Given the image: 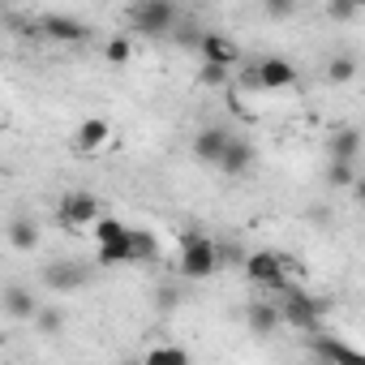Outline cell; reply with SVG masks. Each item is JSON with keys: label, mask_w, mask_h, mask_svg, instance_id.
<instances>
[{"label": "cell", "mask_w": 365, "mask_h": 365, "mask_svg": "<svg viewBox=\"0 0 365 365\" xmlns=\"http://www.w3.org/2000/svg\"><path fill=\"white\" fill-rule=\"evenodd\" d=\"M215 267H220V254H215L211 237H202V232H185V237H180V275L211 279Z\"/></svg>", "instance_id": "cell-1"}, {"label": "cell", "mask_w": 365, "mask_h": 365, "mask_svg": "<svg viewBox=\"0 0 365 365\" xmlns=\"http://www.w3.org/2000/svg\"><path fill=\"white\" fill-rule=\"evenodd\" d=\"M176 18L180 14L172 0H138V5H129V26L138 35H172Z\"/></svg>", "instance_id": "cell-2"}, {"label": "cell", "mask_w": 365, "mask_h": 365, "mask_svg": "<svg viewBox=\"0 0 365 365\" xmlns=\"http://www.w3.org/2000/svg\"><path fill=\"white\" fill-rule=\"evenodd\" d=\"M284 292H288L284 305H275V309H279V322H288V327H297V331H314V327L322 322L327 305H322L318 297L301 292V288H284Z\"/></svg>", "instance_id": "cell-3"}, {"label": "cell", "mask_w": 365, "mask_h": 365, "mask_svg": "<svg viewBox=\"0 0 365 365\" xmlns=\"http://www.w3.org/2000/svg\"><path fill=\"white\" fill-rule=\"evenodd\" d=\"M245 279L258 284V288H292L288 284V262L271 250H258V254H245Z\"/></svg>", "instance_id": "cell-4"}, {"label": "cell", "mask_w": 365, "mask_h": 365, "mask_svg": "<svg viewBox=\"0 0 365 365\" xmlns=\"http://www.w3.org/2000/svg\"><path fill=\"white\" fill-rule=\"evenodd\" d=\"M35 31L48 35V39H56V43H82V39H91V26L82 18H69V14H43L35 22Z\"/></svg>", "instance_id": "cell-5"}, {"label": "cell", "mask_w": 365, "mask_h": 365, "mask_svg": "<svg viewBox=\"0 0 365 365\" xmlns=\"http://www.w3.org/2000/svg\"><path fill=\"white\" fill-rule=\"evenodd\" d=\"M245 82H250V86H262V91H288V86L297 82V69H292L284 56H267V61L254 65V73H250Z\"/></svg>", "instance_id": "cell-6"}, {"label": "cell", "mask_w": 365, "mask_h": 365, "mask_svg": "<svg viewBox=\"0 0 365 365\" xmlns=\"http://www.w3.org/2000/svg\"><path fill=\"white\" fill-rule=\"evenodd\" d=\"M56 211H61V224H65V228H91V224L99 220V198L78 190V194H65Z\"/></svg>", "instance_id": "cell-7"}, {"label": "cell", "mask_w": 365, "mask_h": 365, "mask_svg": "<svg viewBox=\"0 0 365 365\" xmlns=\"http://www.w3.org/2000/svg\"><path fill=\"white\" fill-rule=\"evenodd\" d=\"M198 52H202V65H215V69H232L237 65V43L228 39V35H220V31H202V39H198Z\"/></svg>", "instance_id": "cell-8"}, {"label": "cell", "mask_w": 365, "mask_h": 365, "mask_svg": "<svg viewBox=\"0 0 365 365\" xmlns=\"http://www.w3.org/2000/svg\"><path fill=\"white\" fill-rule=\"evenodd\" d=\"M0 309H5L9 318H18V322H35V314H39V301H35V292H31V288H22V284H9L5 292H0Z\"/></svg>", "instance_id": "cell-9"}, {"label": "cell", "mask_w": 365, "mask_h": 365, "mask_svg": "<svg viewBox=\"0 0 365 365\" xmlns=\"http://www.w3.org/2000/svg\"><path fill=\"white\" fill-rule=\"evenodd\" d=\"M224 176H245L250 168H254V146L245 142V138H228V146H224V155H220V163H215Z\"/></svg>", "instance_id": "cell-10"}, {"label": "cell", "mask_w": 365, "mask_h": 365, "mask_svg": "<svg viewBox=\"0 0 365 365\" xmlns=\"http://www.w3.org/2000/svg\"><path fill=\"white\" fill-rule=\"evenodd\" d=\"M314 352H318L327 365H365V356H361L352 344H344L339 335H314Z\"/></svg>", "instance_id": "cell-11"}, {"label": "cell", "mask_w": 365, "mask_h": 365, "mask_svg": "<svg viewBox=\"0 0 365 365\" xmlns=\"http://www.w3.org/2000/svg\"><path fill=\"white\" fill-rule=\"evenodd\" d=\"M228 129H220V125H207V129H198L194 133V155L202 159V163H220V155H224V146H228Z\"/></svg>", "instance_id": "cell-12"}, {"label": "cell", "mask_w": 365, "mask_h": 365, "mask_svg": "<svg viewBox=\"0 0 365 365\" xmlns=\"http://www.w3.org/2000/svg\"><path fill=\"white\" fill-rule=\"evenodd\" d=\"M86 275H91V271H86L82 262H52V267L43 271V284L56 288V292H69V288H82Z\"/></svg>", "instance_id": "cell-13"}, {"label": "cell", "mask_w": 365, "mask_h": 365, "mask_svg": "<svg viewBox=\"0 0 365 365\" xmlns=\"http://www.w3.org/2000/svg\"><path fill=\"white\" fill-rule=\"evenodd\" d=\"M356 155H361V133L352 125L331 133V163H356Z\"/></svg>", "instance_id": "cell-14"}, {"label": "cell", "mask_w": 365, "mask_h": 365, "mask_svg": "<svg viewBox=\"0 0 365 365\" xmlns=\"http://www.w3.org/2000/svg\"><path fill=\"white\" fill-rule=\"evenodd\" d=\"M9 245L14 250H35L39 245V224L31 220V215H14V224H9Z\"/></svg>", "instance_id": "cell-15"}, {"label": "cell", "mask_w": 365, "mask_h": 365, "mask_svg": "<svg viewBox=\"0 0 365 365\" xmlns=\"http://www.w3.org/2000/svg\"><path fill=\"white\" fill-rule=\"evenodd\" d=\"M103 142H108V120H99V116L95 120H82L78 133H73V146L78 150H99Z\"/></svg>", "instance_id": "cell-16"}, {"label": "cell", "mask_w": 365, "mask_h": 365, "mask_svg": "<svg viewBox=\"0 0 365 365\" xmlns=\"http://www.w3.org/2000/svg\"><path fill=\"white\" fill-rule=\"evenodd\" d=\"M95 258H99V267H120V262L129 267V262H133V245H129V232H125L120 241H108V245H99V254H95Z\"/></svg>", "instance_id": "cell-17"}, {"label": "cell", "mask_w": 365, "mask_h": 365, "mask_svg": "<svg viewBox=\"0 0 365 365\" xmlns=\"http://www.w3.org/2000/svg\"><path fill=\"white\" fill-rule=\"evenodd\" d=\"M245 318H250V331H254V335H271V331L279 327V309H275V305H267V301L250 305V314H245Z\"/></svg>", "instance_id": "cell-18"}, {"label": "cell", "mask_w": 365, "mask_h": 365, "mask_svg": "<svg viewBox=\"0 0 365 365\" xmlns=\"http://www.w3.org/2000/svg\"><path fill=\"white\" fill-rule=\"evenodd\" d=\"M129 245H133V262H150L159 254V241L146 228H129Z\"/></svg>", "instance_id": "cell-19"}, {"label": "cell", "mask_w": 365, "mask_h": 365, "mask_svg": "<svg viewBox=\"0 0 365 365\" xmlns=\"http://www.w3.org/2000/svg\"><path fill=\"white\" fill-rule=\"evenodd\" d=\"M142 365H190V352H185V348H176V344H159V348L146 352Z\"/></svg>", "instance_id": "cell-20"}, {"label": "cell", "mask_w": 365, "mask_h": 365, "mask_svg": "<svg viewBox=\"0 0 365 365\" xmlns=\"http://www.w3.org/2000/svg\"><path fill=\"white\" fill-rule=\"evenodd\" d=\"M327 78L331 82H352L356 78V56H331V65H327Z\"/></svg>", "instance_id": "cell-21"}, {"label": "cell", "mask_w": 365, "mask_h": 365, "mask_svg": "<svg viewBox=\"0 0 365 365\" xmlns=\"http://www.w3.org/2000/svg\"><path fill=\"white\" fill-rule=\"evenodd\" d=\"M125 232H129V224H120V220H103V215L95 220V241H99V245H108V241H120Z\"/></svg>", "instance_id": "cell-22"}, {"label": "cell", "mask_w": 365, "mask_h": 365, "mask_svg": "<svg viewBox=\"0 0 365 365\" xmlns=\"http://www.w3.org/2000/svg\"><path fill=\"white\" fill-rule=\"evenodd\" d=\"M103 56H108L112 65H129V56H133V43H129L125 35H116V39H108V48H103Z\"/></svg>", "instance_id": "cell-23"}, {"label": "cell", "mask_w": 365, "mask_h": 365, "mask_svg": "<svg viewBox=\"0 0 365 365\" xmlns=\"http://www.w3.org/2000/svg\"><path fill=\"white\" fill-rule=\"evenodd\" d=\"M35 322H39V331H43V335H56V331L65 327V314H61V309H43V305H39Z\"/></svg>", "instance_id": "cell-24"}, {"label": "cell", "mask_w": 365, "mask_h": 365, "mask_svg": "<svg viewBox=\"0 0 365 365\" xmlns=\"http://www.w3.org/2000/svg\"><path fill=\"white\" fill-rule=\"evenodd\" d=\"M327 180L331 185H356V163H331Z\"/></svg>", "instance_id": "cell-25"}, {"label": "cell", "mask_w": 365, "mask_h": 365, "mask_svg": "<svg viewBox=\"0 0 365 365\" xmlns=\"http://www.w3.org/2000/svg\"><path fill=\"white\" fill-rule=\"evenodd\" d=\"M198 39H202V31H198L194 22H185V26H180V35H176L180 48H198Z\"/></svg>", "instance_id": "cell-26"}, {"label": "cell", "mask_w": 365, "mask_h": 365, "mask_svg": "<svg viewBox=\"0 0 365 365\" xmlns=\"http://www.w3.org/2000/svg\"><path fill=\"white\" fill-rule=\"evenodd\" d=\"M202 82H207V86H228V69H215V65H202Z\"/></svg>", "instance_id": "cell-27"}, {"label": "cell", "mask_w": 365, "mask_h": 365, "mask_svg": "<svg viewBox=\"0 0 365 365\" xmlns=\"http://www.w3.org/2000/svg\"><path fill=\"white\" fill-rule=\"evenodd\" d=\"M176 301H180L176 288H159V292H155V305H159V309H176Z\"/></svg>", "instance_id": "cell-28"}, {"label": "cell", "mask_w": 365, "mask_h": 365, "mask_svg": "<svg viewBox=\"0 0 365 365\" xmlns=\"http://www.w3.org/2000/svg\"><path fill=\"white\" fill-rule=\"evenodd\" d=\"M327 14H331V18H339V22H348V18H356L361 9H356V5H331Z\"/></svg>", "instance_id": "cell-29"}, {"label": "cell", "mask_w": 365, "mask_h": 365, "mask_svg": "<svg viewBox=\"0 0 365 365\" xmlns=\"http://www.w3.org/2000/svg\"><path fill=\"white\" fill-rule=\"evenodd\" d=\"M267 14H275V18H288V14H292V5H279V0H275V5H267Z\"/></svg>", "instance_id": "cell-30"}, {"label": "cell", "mask_w": 365, "mask_h": 365, "mask_svg": "<svg viewBox=\"0 0 365 365\" xmlns=\"http://www.w3.org/2000/svg\"><path fill=\"white\" fill-rule=\"evenodd\" d=\"M0 344H5V335H0Z\"/></svg>", "instance_id": "cell-31"}]
</instances>
